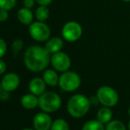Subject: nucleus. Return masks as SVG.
<instances>
[{
  "label": "nucleus",
  "instance_id": "8",
  "mask_svg": "<svg viewBox=\"0 0 130 130\" xmlns=\"http://www.w3.org/2000/svg\"><path fill=\"white\" fill-rule=\"evenodd\" d=\"M51 64L52 67L58 72H66L68 71L71 67V59L67 53L58 52L52 54L51 57Z\"/></svg>",
  "mask_w": 130,
  "mask_h": 130
},
{
  "label": "nucleus",
  "instance_id": "23",
  "mask_svg": "<svg viewBox=\"0 0 130 130\" xmlns=\"http://www.w3.org/2000/svg\"><path fill=\"white\" fill-rule=\"evenodd\" d=\"M7 51V45L4 39L0 38V58H3Z\"/></svg>",
  "mask_w": 130,
  "mask_h": 130
},
{
  "label": "nucleus",
  "instance_id": "10",
  "mask_svg": "<svg viewBox=\"0 0 130 130\" xmlns=\"http://www.w3.org/2000/svg\"><path fill=\"white\" fill-rule=\"evenodd\" d=\"M20 82H21V80L17 74L9 73V74H5L1 80L2 89L7 91V92H12V91L17 89V88L20 85Z\"/></svg>",
  "mask_w": 130,
  "mask_h": 130
},
{
  "label": "nucleus",
  "instance_id": "20",
  "mask_svg": "<svg viewBox=\"0 0 130 130\" xmlns=\"http://www.w3.org/2000/svg\"><path fill=\"white\" fill-rule=\"evenodd\" d=\"M51 130H70L69 125L63 119H58L52 122Z\"/></svg>",
  "mask_w": 130,
  "mask_h": 130
},
{
  "label": "nucleus",
  "instance_id": "6",
  "mask_svg": "<svg viewBox=\"0 0 130 130\" xmlns=\"http://www.w3.org/2000/svg\"><path fill=\"white\" fill-rule=\"evenodd\" d=\"M28 32L30 36L37 42H46L50 39L51 28L43 21H34L29 25Z\"/></svg>",
  "mask_w": 130,
  "mask_h": 130
},
{
  "label": "nucleus",
  "instance_id": "19",
  "mask_svg": "<svg viewBox=\"0 0 130 130\" xmlns=\"http://www.w3.org/2000/svg\"><path fill=\"white\" fill-rule=\"evenodd\" d=\"M105 130H127V127L119 120H111L105 124Z\"/></svg>",
  "mask_w": 130,
  "mask_h": 130
},
{
  "label": "nucleus",
  "instance_id": "2",
  "mask_svg": "<svg viewBox=\"0 0 130 130\" xmlns=\"http://www.w3.org/2000/svg\"><path fill=\"white\" fill-rule=\"evenodd\" d=\"M91 102L89 98L82 94H76L69 98L67 108L70 116L79 119L87 114Z\"/></svg>",
  "mask_w": 130,
  "mask_h": 130
},
{
  "label": "nucleus",
  "instance_id": "1",
  "mask_svg": "<svg viewBox=\"0 0 130 130\" xmlns=\"http://www.w3.org/2000/svg\"><path fill=\"white\" fill-rule=\"evenodd\" d=\"M51 54L44 47L39 45L30 46L24 53V64L29 71L42 72L48 67L51 63Z\"/></svg>",
  "mask_w": 130,
  "mask_h": 130
},
{
  "label": "nucleus",
  "instance_id": "16",
  "mask_svg": "<svg viewBox=\"0 0 130 130\" xmlns=\"http://www.w3.org/2000/svg\"><path fill=\"white\" fill-rule=\"evenodd\" d=\"M112 115L113 113L111 108L104 106L98 110V113H96V118H98L96 120H98L103 124H107L108 122H110L112 120Z\"/></svg>",
  "mask_w": 130,
  "mask_h": 130
},
{
  "label": "nucleus",
  "instance_id": "29",
  "mask_svg": "<svg viewBox=\"0 0 130 130\" xmlns=\"http://www.w3.org/2000/svg\"><path fill=\"white\" fill-rule=\"evenodd\" d=\"M21 130H36V129H33V128H23V129H21Z\"/></svg>",
  "mask_w": 130,
  "mask_h": 130
},
{
  "label": "nucleus",
  "instance_id": "9",
  "mask_svg": "<svg viewBox=\"0 0 130 130\" xmlns=\"http://www.w3.org/2000/svg\"><path fill=\"white\" fill-rule=\"evenodd\" d=\"M52 125V118L45 111L37 113L33 119V126L36 130H51Z\"/></svg>",
  "mask_w": 130,
  "mask_h": 130
},
{
  "label": "nucleus",
  "instance_id": "26",
  "mask_svg": "<svg viewBox=\"0 0 130 130\" xmlns=\"http://www.w3.org/2000/svg\"><path fill=\"white\" fill-rule=\"evenodd\" d=\"M5 71H6V64H5V61H3L0 58V75L3 74Z\"/></svg>",
  "mask_w": 130,
  "mask_h": 130
},
{
  "label": "nucleus",
  "instance_id": "17",
  "mask_svg": "<svg viewBox=\"0 0 130 130\" xmlns=\"http://www.w3.org/2000/svg\"><path fill=\"white\" fill-rule=\"evenodd\" d=\"M82 130H105V126L98 120H91L84 123Z\"/></svg>",
  "mask_w": 130,
  "mask_h": 130
},
{
  "label": "nucleus",
  "instance_id": "32",
  "mask_svg": "<svg viewBox=\"0 0 130 130\" xmlns=\"http://www.w3.org/2000/svg\"><path fill=\"white\" fill-rule=\"evenodd\" d=\"M2 89V87H1V80H0V91H1Z\"/></svg>",
  "mask_w": 130,
  "mask_h": 130
},
{
  "label": "nucleus",
  "instance_id": "4",
  "mask_svg": "<svg viewBox=\"0 0 130 130\" xmlns=\"http://www.w3.org/2000/svg\"><path fill=\"white\" fill-rule=\"evenodd\" d=\"M80 77L74 71H66L59 76L58 85L60 89L66 92H73L80 86Z\"/></svg>",
  "mask_w": 130,
  "mask_h": 130
},
{
  "label": "nucleus",
  "instance_id": "31",
  "mask_svg": "<svg viewBox=\"0 0 130 130\" xmlns=\"http://www.w3.org/2000/svg\"><path fill=\"white\" fill-rule=\"evenodd\" d=\"M122 1H123V2H127H127H130V0H122Z\"/></svg>",
  "mask_w": 130,
  "mask_h": 130
},
{
  "label": "nucleus",
  "instance_id": "3",
  "mask_svg": "<svg viewBox=\"0 0 130 130\" xmlns=\"http://www.w3.org/2000/svg\"><path fill=\"white\" fill-rule=\"evenodd\" d=\"M61 98L57 93L49 91V92H44L41 96H39L38 106L41 108L42 111L52 113L59 109L61 106Z\"/></svg>",
  "mask_w": 130,
  "mask_h": 130
},
{
  "label": "nucleus",
  "instance_id": "30",
  "mask_svg": "<svg viewBox=\"0 0 130 130\" xmlns=\"http://www.w3.org/2000/svg\"><path fill=\"white\" fill-rule=\"evenodd\" d=\"M127 114H128V116L130 117V107L128 108V110H127Z\"/></svg>",
  "mask_w": 130,
  "mask_h": 130
},
{
  "label": "nucleus",
  "instance_id": "27",
  "mask_svg": "<svg viewBox=\"0 0 130 130\" xmlns=\"http://www.w3.org/2000/svg\"><path fill=\"white\" fill-rule=\"evenodd\" d=\"M36 2L39 5H46V6H48L49 5L52 4V0H36Z\"/></svg>",
  "mask_w": 130,
  "mask_h": 130
},
{
  "label": "nucleus",
  "instance_id": "7",
  "mask_svg": "<svg viewBox=\"0 0 130 130\" xmlns=\"http://www.w3.org/2000/svg\"><path fill=\"white\" fill-rule=\"evenodd\" d=\"M61 34L63 38L67 42H76L82 35V27L76 21H68L62 27Z\"/></svg>",
  "mask_w": 130,
  "mask_h": 130
},
{
  "label": "nucleus",
  "instance_id": "12",
  "mask_svg": "<svg viewBox=\"0 0 130 130\" xmlns=\"http://www.w3.org/2000/svg\"><path fill=\"white\" fill-rule=\"evenodd\" d=\"M64 47V41L62 38L55 36V37L50 38L47 40L46 43H45L44 48L50 54H54L56 52H61V50Z\"/></svg>",
  "mask_w": 130,
  "mask_h": 130
},
{
  "label": "nucleus",
  "instance_id": "13",
  "mask_svg": "<svg viewBox=\"0 0 130 130\" xmlns=\"http://www.w3.org/2000/svg\"><path fill=\"white\" fill-rule=\"evenodd\" d=\"M17 18L21 24L29 26V25H31L33 23L34 14H33L31 9H28L27 7H23V8H21L18 11Z\"/></svg>",
  "mask_w": 130,
  "mask_h": 130
},
{
  "label": "nucleus",
  "instance_id": "22",
  "mask_svg": "<svg viewBox=\"0 0 130 130\" xmlns=\"http://www.w3.org/2000/svg\"><path fill=\"white\" fill-rule=\"evenodd\" d=\"M23 41L21 39H16L12 42V53H13L14 56L18 54L23 48Z\"/></svg>",
  "mask_w": 130,
  "mask_h": 130
},
{
  "label": "nucleus",
  "instance_id": "28",
  "mask_svg": "<svg viewBox=\"0 0 130 130\" xmlns=\"http://www.w3.org/2000/svg\"><path fill=\"white\" fill-rule=\"evenodd\" d=\"M127 128H128V130H130V120L128 121V124H127Z\"/></svg>",
  "mask_w": 130,
  "mask_h": 130
},
{
  "label": "nucleus",
  "instance_id": "21",
  "mask_svg": "<svg viewBox=\"0 0 130 130\" xmlns=\"http://www.w3.org/2000/svg\"><path fill=\"white\" fill-rule=\"evenodd\" d=\"M17 0H0V8L10 11L13 9L16 5Z\"/></svg>",
  "mask_w": 130,
  "mask_h": 130
},
{
  "label": "nucleus",
  "instance_id": "24",
  "mask_svg": "<svg viewBox=\"0 0 130 130\" xmlns=\"http://www.w3.org/2000/svg\"><path fill=\"white\" fill-rule=\"evenodd\" d=\"M9 17L8 11L0 8V22H5Z\"/></svg>",
  "mask_w": 130,
  "mask_h": 130
},
{
  "label": "nucleus",
  "instance_id": "18",
  "mask_svg": "<svg viewBox=\"0 0 130 130\" xmlns=\"http://www.w3.org/2000/svg\"><path fill=\"white\" fill-rule=\"evenodd\" d=\"M36 18L40 21H45L50 16V11L46 5H39L35 12Z\"/></svg>",
  "mask_w": 130,
  "mask_h": 130
},
{
  "label": "nucleus",
  "instance_id": "5",
  "mask_svg": "<svg viewBox=\"0 0 130 130\" xmlns=\"http://www.w3.org/2000/svg\"><path fill=\"white\" fill-rule=\"evenodd\" d=\"M96 96L103 106L113 107L118 104L119 95L113 88L110 86H102L96 91Z\"/></svg>",
  "mask_w": 130,
  "mask_h": 130
},
{
  "label": "nucleus",
  "instance_id": "15",
  "mask_svg": "<svg viewBox=\"0 0 130 130\" xmlns=\"http://www.w3.org/2000/svg\"><path fill=\"white\" fill-rule=\"evenodd\" d=\"M43 79L47 85L52 86V87L58 85V80H59L58 74L53 69H45L43 74Z\"/></svg>",
  "mask_w": 130,
  "mask_h": 130
},
{
  "label": "nucleus",
  "instance_id": "25",
  "mask_svg": "<svg viewBox=\"0 0 130 130\" xmlns=\"http://www.w3.org/2000/svg\"><path fill=\"white\" fill-rule=\"evenodd\" d=\"M36 0H23V5L24 7H27L28 9H32L35 6Z\"/></svg>",
  "mask_w": 130,
  "mask_h": 130
},
{
  "label": "nucleus",
  "instance_id": "11",
  "mask_svg": "<svg viewBox=\"0 0 130 130\" xmlns=\"http://www.w3.org/2000/svg\"><path fill=\"white\" fill-rule=\"evenodd\" d=\"M28 89L32 94L36 95V96H41L45 92L46 83L43 78H33L28 83Z\"/></svg>",
  "mask_w": 130,
  "mask_h": 130
},
{
  "label": "nucleus",
  "instance_id": "14",
  "mask_svg": "<svg viewBox=\"0 0 130 130\" xmlns=\"http://www.w3.org/2000/svg\"><path fill=\"white\" fill-rule=\"evenodd\" d=\"M21 104L25 109L32 110L38 105V104H39V98H37V96L32 94V93L26 94L21 98Z\"/></svg>",
  "mask_w": 130,
  "mask_h": 130
}]
</instances>
